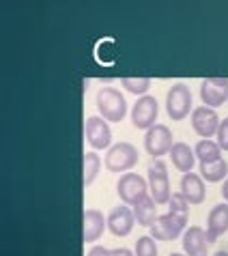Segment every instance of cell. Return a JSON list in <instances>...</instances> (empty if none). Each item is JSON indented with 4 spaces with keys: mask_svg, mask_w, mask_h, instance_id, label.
Instances as JSON below:
<instances>
[{
    "mask_svg": "<svg viewBox=\"0 0 228 256\" xmlns=\"http://www.w3.org/2000/svg\"><path fill=\"white\" fill-rule=\"evenodd\" d=\"M95 106L108 123H120L127 114L125 95L114 86H102L95 95Z\"/></svg>",
    "mask_w": 228,
    "mask_h": 256,
    "instance_id": "cell-1",
    "label": "cell"
},
{
    "mask_svg": "<svg viewBox=\"0 0 228 256\" xmlns=\"http://www.w3.org/2000/svg\"><path fill=\"white\" fill-rule=\"evenodd\" d=\"M188 218L183 213H164V216H158V220L151 224L148 228V234H153L158 241H174L183 237V232L188 230Z\"/></svg>",
    "mask_w": 228,
    "mask_h": 256,
    "instance_id": "cell-2",
    "label": "cell"
},
{
    "mask_svg": "<svg viewBox=\"0 0 228 256\" xmlns=\"http://www.w3.org/2000/svg\"><path fill=\"white\" fill-rule=\"evenodd\" d=\"M140 160L138 148L132 142H116L106 151L104 166L110 172H130Z\"/></svg>",
    "mask_w": 228,
    "mask_h": 256,
    "instance_id": "cell-3",
    "label": "cell"
},
{
    "mask_svg": "<svg viewBox=\"0 0 228 256\" xmlns=\"http://www.w3.org/2000/svg\"><path fill=\"white\" fill-rule=\"evenodd\" d=\"M146 181H148V192L151 196L155 198L158 204H168L170 196V176H168V166L162 158L153 160L148 164V170H146Z\"/></svg>",
    "mask_w": 228,
    "mask_h": 256,
    "instance_id": "cell-4",
    "label": "cell"
},
{
    "mask_svg": "<svg viewBox=\"0 0 228 256\" xmlns=\"http://www.w3.org/2000/svg\"><path fill=\"white\" fill-rule=\"evenodd\" d=\"M116 194L120 198V202L134 207L136 202H140L144 196H148V181L138 172H123L116 181Z\"/></svg>",
    "mask_w": 228,
    "mask_h": 256,
    "instance_id": "cell-5",
    "label": "cell"
},
{
    "mask_svg": "<svg viewBox=\"0 0 228 256\" xmlns=\"http://www.w3.org/2000/svg\"><path fill=\"white\" fill-rule=\"evenodd\" d=\"M192 90L188 84L176 82L170 86V90L166 93V112L170 120H183L188 118V114H192Z\"/></svg>",
    "mask_w": 228,
    "mask_h": 256,
    "instance_id": "cell-6",
    "label": "cell"
},
{
    "mask_svg": "<svg viewBox=\"0 0 228 256\" xmlns=\"http://www.w3.org/2000/svg\"><path fill=\"white\" fill-rule=\"evenodd\" d=\"M174 140H172V132L168 130L166 125L155 123L153 127H148L144 132V151L151 155L153 160L164 158V155L170 153Z\"/></svg>",
    "mask_w": 228,
    "mask_h": 256,
    "instance_id": "cell-7",
    "label": "cell"
},
{
    "mask_svg": "<svg viewBox=\"0 0 228 256\" xmlns=\"http://www.w3.org/2000/svg\"><path fill=\"white\" fill-rule=\"evenodd\" d=\"M160 114V104L153 95H140L136 99V104L132 106V125L136 130H148L155 125Z\"/></svg>",
    "mask_w": 228,
    "mask_h": 256,
    "instance_id": "cell-8",
    "label": "cell"
},
{
    "mask_svg": "<svg viewBox=\"0 0 228 256\" xmlns=\"http://www.w3.org/2000/svg\"><path fill=\"white\" fill-rule=\"evenodd\" d=\"M84 136H86L90 148H95V151H104V148L112 146V130L104 116H88L84 123Z\"/></svg>",
    "mask_w": 228,
    "mask_h": 256,
    "instance_id": "cell-9",
    "label": "cell"
},
{
    "mask_svg": "<svg viewBox=\"0 0 228 256\" xmlns=\"http://www.w3.org/2000/svg\"><path fill=\"white\" fill-rule=\"evenodd\" d=\"M222 123V118L218 116L216 108L211 106H198L192 112V130H194L200 138H213L218 134V127Z\"/></svg>",
    "mask_w": 228,
    "mask_h": 256,
    "instance_id": "cell-10",
    "label": "cell"
},
{
    "mask_svg": "<svg viewBox=\"0 0 228 256\" xmlns=\"http://www.w3.org/2000/svg\"><path fill=\"white\" fill-rule=\"evenodd\" d=\"M200 99L204 106L220 108L228 102V78H204L200 82Z\"/></svg>",
    "mask_w": 228,
    "mask_h": 256,
    "instance_id": "cell-11",
    "label": "cell"
},
{
    "mask_svg": "<svg viewBox=\"0 0 228 256\" xmlns=\"http://www.w3.org/2000/svg\"><path fill=\"white\" fill-rule=\"evenodd\" d=\"M134 226H136V216H134V209L130 204H118L108 213V230L114 237H127Z\"/></svg>",
    "mask_w": 228,
    "mask_h": 256,
    "instance_id": "cell-12",
    "label": "cell"
},
{
    "mask_svg": "<svg viewBox=\"0 0 228 256\" xmlns=\"http://www.w3.org/2000/svg\"><path fill=\"white\" fill-rule=\"evenodd\" d=\"M108 228V218L97 209H86L82 216V241L84 244H95Z\"/></svg>",
    "mask_w": 228,
    "mask_h": 256,
    "instance_id": "cell-13",
    "label": "cell"
},
{
    "mask_svg": "<svg viewBox=\"0 0 228 256\" xmlns=\"http://www.w3.org/2000/svg\"><path fill=\"white\" fill-rule=\"evenodd\" d=\"M206 239H209V244L213 241H218L222 234L228 230V202H220L216 204L209 216H206Z\"/></svg>",
    "mask_w": 228,
    "mask_h": 256,
    "instance_id": "cell-14",
    "label": "cell"
},
{
    "mask_svg": "<svg viewBox=\"0 0 228 256\" xmlns=\"http://www.w3.org/2000/svg\"><path fill=\"white\" fill-rule=\"evenodd\" d=\"M179 190H181V194L190 200V204H202L204 198H206L204 179L200 174H196V172H183Z\"/></svg>",
    "mask_w": 228,
    "mask_h": 256,
    "instance_id": "cell-15",
    "label": "cell"
},
{
    "mask_svg": "<svg viewBox=\"0 0 228 256\" xmlns=\"http://www.w3.org/2000/svg\"><path fill=\"white\" fill-rule=\"evenodd\" d=\"M181 246H183V252L188 256H209L206 254L209 239H206V230L202 226H190V228L183 232Z\"/></svg>",
    "mask_w": 228,
    "mask_h": 256,
    "instance_id": "cell-16",
    "label": "cell"
},
{
    "mask_svg": "<svg viewBox=\"0 0 228 256\" xmlns=\"http://www.w3.org/2000/svg\"><path fill=\"white\" fill-rule=\"evenodd\" d=\"M168 155H170L172 166L179 170V172H192V168H194V164L198 160L196 151L188 144V142H174Z\"/></svg>",
    "mask_w": 228,
    "mask_h": 256,
    "instance_id": "cell-17",
    "label": "cell"
},
{
    "mask_svg": "<svg viewBox=\"0 0 228 256\" xmlns=\"http://www.w3.org/2000/svg\"><path fill=\"white\" fill-rule=\"evenodd\" d=\"M132 209H134V216H136V224L138 226L151 228V224L158 220V202H155V198L151 194L144 196L140 202H136Z\"/></svg>",
    "mask_w": 228,
    "mask_h": 256,
    "instance_id": "cell-18",
    "label": "cell"
},
{
    "mask_svg": "<svg viewBox=\"0 0 228 256\" xmlns=\"http://www.w3.org/2000/svg\"><path fill=\"white\" fill-rule=\"evenodd\" d=\"M200 176L206 181V183H220V181H224L226 176H228V164L226 160H218V162H200Z\"/></svg>",
    "mask_w": 228,
    "mask_h": 256,
    "instance_id": "cell-19",
    "label": "cell"
},
{
    "mask_svg": "<svg viewBox=\"0 0 228 256\" xmlns=\"http://www.w3.org/2000/svg\"><path fill=\"white\" fill-rule=\"evenodd\" d=\"M99 170H102V160L95 151H88L84 153V162H82V183L84 188H90L92 181L97 179Z\"/></svg>",
    "mask_w": 228,
    "mask_h": 256,
    "instance_id": "cell-20",
    "label": "cell"
},
{
    "mask_svg": "<svg viewBox=\"0 0 228 256\" xmlns=\"http://www.w3.org/2000/svg\"><path fill=\"white\" fill-rule=\"evenodd\" d=\"M194 151H196L198 162H206V164H209V162L222 160V146H220L216 140H211V138H202L194 146Z\"/></svg>",
    "mask_w": 228,
    "mask_h": 256,
    "instance_id": "cell-21",
    "label": "cell"
},
{
    "mask_svg": "<svg viewBox=\"0 0 228 256\" xmlns=\"http://www.w3.org/2000/svg\"><path fill=\"white\" fill-rule=\"evenodd\" d=\"M151 78H120V86L132 95H146V90L151 88Z\"/></svg>",
    "mask_w": 228,
    "mask_h": 256,
    "instance_id": "cell-22",
    "label": "cell"
},
{
    "mask_svg": "<svg viewBox=\"0 0 228 256\" xmlns=\"http://www.w3.org/2000/svg\"><path fill=\"white\" fill-rule=\"evenodd\" d=\"M136 256H158V239L153 234H142L136 241Z\"/></svg>",
    "mask_w": 228,
    "mask_h": 256,
    "instance_id": "cell-23",
    "label": "cell"
},
{
    "mask_svg": "<svg viewBox=\"0 0 228 256\" xmlns=\"http://www.w3.org/2000/svg\"><path fill=\"white\" fill-rule=\"evenodd\" d=\"M168 211L190 216V200L181 194V190L179 192H172V196H170V200H168Z\"/></svg>",
    "mask_w": 228,
    "mask_h": 256,
    "instance_id": "cell-24",
    "label": "cell"
},
{
    "mask_svg": "<svg viewBox=\"0 0 228 256\" xmlns=\"http://www.w3.org/2000/svg\"><path fill=\"white\" fill-rule=\"evenodd\" d=\"M216 142L222 146V151H228V116L222 118V123H220V127H218Z\"/></svg>",
    "mask_w": 228,
    "mask_h": 256,
    "instance_id": "cell-25",
    "label": "cell"
},
{
    "mask_svg": "<svg viewBox=\"0 0 228 256\" xmlns=\"http://www.w3.org/2000/svg\"><path fill=\"white\" fill-rule=\"evenodd\" d=\"M86 256H110V250L104 248V246H92Z\"/></svg>",
    "mask_w": 228,
    "mask_h": 256,
    "instance_id": "cell-26",
    "label": "cell"
},
{
    "mask_svg": "<svg viewBox=\"0 0 228 256\" xmlns=\"http://www.w3.org/2000/svg\"><path fill=\"white\" fill-rule=\"evenodd\" d=\"M110 256H136V252L127 250V248H114V250H110Z\"/></svg>",
    "mask_w": 228,
    "mask_h": 256,
    "instance_id": "cell-27",
    "label": "cell"
},
{
    "mask_svg": "<svg viewBox=\"0 0 228 256\" xmlns=\"http://www.w3.org/2000/svg\"><path fill=\"white\" fill-rule=\"evenodd\" d=\"M222 198H224V200L228 202V176H226L224 183H222Z\"/></svg>",
    "mask_w": 228,
    "mask_h": 256,
    "instance_id": "cell-28",
    "label": "cell"
},
{
    "mask_svg": "<svg viewBox=\"0 0 228 256\" xmlns=\"http://www.w3.org/2000/svg\"><path fill=\"white\" fill-rule=\"evenodd\" d=\"M213 256H228V252H226V250H218V252L213 254Z\"/></svg>",
    "mask_w": 228,
    "mask_h": 256,
    "instance_id": "cell-29",
    "label": "cell"
},
{
    "mask_svg": "<svg viewBox=\"0 0 228 256\" xmlns=\"http://www.w3.org/2000/svg\"><path fill=\"white\" fill-rule=\"evenodd\" d=\"M170 256H188V254H185V252H172Z\"/></svg>",
    "mask_w": 228,
    "mask_h": 256,
    "instance_id": "cell-30",
    "label": "cell"
},
{
    "mask_svg": "<svg viewBox=\"0 0 228 256\" xmlns=\"http://www.w3.org/2000/svg\"><path fill=\"white\" fill-rule=\"evenodd\" d=\"M226 106H228V102H226Z\"/></svg>",
    "mask_w": 228,
    "mask_h": 256,
    "instance_id": "cell-31",
    "label": "cell"
}]
</instances>
